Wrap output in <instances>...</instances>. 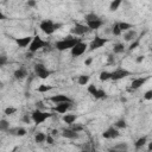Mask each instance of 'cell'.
Masks as SVG:
<instances>
[{
    "label": "cell",
    "mask_w": 152,
    "mask_h": 152,
    "mask_svg": "<svg viewBox=\"0 0 152 152\" xmlns=\"http://www.w3.org/2000/svg\"><path fill=\"white\" fill-rule=\"evenodd\" d=\"M78 42H81V39L80 38H76V37H71V36H68V37H65L64 39H62V40H58V42H56V44H55V46H56V49L57 50H59V51H64V50H71Z\"/></svg>",
    "instance_id": "obj_1"
},
{
    "label": "cell",
    "mask_w": 152,
    "mask_h": 152,
    "mask_svg": "<svg viewBox=\"0 0 152 152\" xmlns=\"http://www.w3.org/2000/svg\"><path fill=\"white\" fill-rule=\"evenodd\" d=\"M62 25L61 24H55L52 20L50 19H46V20H43L39 25V28L45 33V34H52L56 30H58Z\"/></svg>",
    "instance_id": "obj_2"
},
{
    "label": "cell",
    "mask_w": 152,
    "mask_h": 152,
    "mask_svg": "<svg viewBox=\"0 0 152 152\" xmlns=\"http://www.w3.org/2000/svg\"><path fill=\"white\" fill-rule=\"evenodd\" d=\"M51 116H52L51 113L43 112V110H40V109H36V110H33L32 114H31V120H32L36 125H40V124H43L46 119H49V118H51Z\"/></svg>",
    "instance_id": "obj_3"
},
{
    "label": "cell",
    "mask_w": 152,
    "mask_h": 152,
    "mask_svg": "<svg viewBox=\"0 0 152 152\" xmlns=\"http://www.w3.org/2000/svg\"><path fill=\"white\" fill-rule=\"evenodd\" d=\"M46 45H49L48 42H44L39 36H34V37L32 38V42H31L30 45H28V51H30L31 53H33V52H36V51H38V50L45 48Z\"/></svg>",
    "instance_id": "obj_4"
},
{
    "label": "cell",
    "mask_w": 152,
    "mask_h": 152,
    "mask_svg": "<svg viewBox=\"0 0 152 152\" xmlns=\"http://www.w3.org/2000/svg\"><path fill=\"white\" fill-rule=\"evenodd\" d=\"M34 72H36V75L39 77V78H48L49 76H50V74H51V71L50 70H48L43 64H40V63H37L36 65H34Z\"/></svg>",
    "instance_id": "obj_5"
},
{
    "label": "cell",
    "mask_w": 152,
    "mask_h": 152,
    "mask_svg": "<svg viewBox=\"0 0 152 152\" xmlns=\"http://www.w3.org/2000/svg\"><path fill=\"white\" fill-rule=\"evenodd\" d=\"M129 71L126 70V69H122V68H119L116 70H114L113 72H110V80L113 81H119L121 78H125L127 76H129Z\"/></svg>",
    "instance_id": "obj_6"
},
{
    "label": "cell",
    "mask_w": 152,
    "mask_h": 152,
    "mask_svg": "<svg viewBox=\"0 0 152 152\" xmlns=\"http://www.w3.org/2000/svg\"><path fill=\"white\" fill-rule=\"evenodd\" d=\"M86 49H87V44L83 43V42H78V43L71 49V56H72V57H78V56H81V55L84 53Z\"/></svg>",
    "instance_id": "obj_7"
},
{
    "label": "cell",
    "mask_w": 152,
    "mask_h": 152,
    "mask_svg": "<svg viewBox=\"0 0 152 152\" xmlns=\"http://www.w3.org/2000/svg\"><path fill=\"white\" fill-rule=\"evenodd\" d=\"M90 30L88 28V26L87 25H83V24H76L71 30H70V32L72 33V34H75V36H83V34H86L87 32H89Z\"/></svg>",
    "instance_id": "obj_8"
},
{
    "label": "cell",
    "mask_w": 152,
    "mask_h": 152,
    "mask_svg": "<svg viewBox=\"0 0 152 152\" xmlns=\"http://www.w3.org/2000/svg\"><path fill=\"white\" fill-rule=\"evenodd\" d=\"M106 43H107V39H106V38H101V37L96 36V37L91 40V43H90L89 46H90V50H96V49L102 48Z\"/></svg>",
    "instance_id": "obj_9"
},
{
    "label": "cell",
    "mask_w": 152,
    "mask_h": 152,
    "mask_svg": "<svg viewBox=\"0 0 152 152\" xmlns=\"http://www.w3.org/2000/svg\"><path fill=\"white\" fill-rule=\"evenodd\" d=\"M50 101H52L53 103H62V102H70V103H72V100L69 97V96H66V95H64V94H57V95H53V96H51L50 97Z\"/></svg>",
    "instance_id": "obj_10"
},
{
    "label": "cell",
    "mask_w": 152,
    "mask_h": 152,
    "mask_svg": "<svg viewBox=\"0 0 152 152\" xmlns=\"http://www.w3.org/2000/svg\"><path fill=\"white\" fill-rule=\"evenodd\" d=\"M119 135H120L119 131L116 128H114V127H109L107 131H104L102 133V137L106 138V139H114V138H118Z\"/></svg>",
    "instance_id": "obj_11"
},
{
    "label": "cell",
    "mask_w": 152,
    "mask_h": 152,
    "mask_svg": "<svg viewBox=\"0 0 152 152\" xmlns=\"http://www.w3.org/2000/svg\"><path fill=\"white\" fill-rule=\"evenodd\" d=\"M32 38L31 36H26V37H21V38H17L15 39V43L19 48H26L30 45V43L32 42Z\"/></svg>",
    "instance_id": "obj_12"
},
{
    "label": "cell",
    "mask_w": 152,
    "mask_h": 152,
    "mask_svg": "<svg viewBox=\"0 0 152 152\" xmlns=\"http://www.w3.org/2000/svg\"><path fill=\"white\" fill-rule=\"evenodd\" d=\"M71 108V103L70 102H62V103H57L56 107H55V110L58 112V113H66L68 109Z\"/></svg>",
    "instance_id": "obj_13"
},
{
    "label": "cell",
    "mask_w": 152,
    "mask_h": 152,
    "mask_svg": "<svg viewBox=\"0 0 152 152\" xmlns=\"http://www.w3.org/2000/svg\"><path fill=\"white\" fill-rule=\"evenodd\" d=\"M103 21L101 19H96V20H91V21H87V26L89 30H97L102 26Z\"/></svg>",
    "instance_id": "obj_14"
},
{
    "label": "cell",
    "mask_w": 152,
    "mask_h": 152,
    "mask_svg": "<svg viewBox=\"0 0 152 152\" xmlns=\"http://www.w3.org/2000/svg\"><path fill=\"white\" fill-rule=\"evenodd\" d=\"M147 78H148V77H139V78L133 80V81H132V84H131V88H132V89H138V88H140V87L147 81Z\"/></svg>",
    "instance_id": "obj_15"
},
{
    "label": "cell",
    "mask_w": 152,
    "mask_h": 152,
    "mask_svg": "<svg viewBox=\"0 0 152 152\" xmlns=\"http://www.w3.org/2000/svg\"><path fill=\"white\" fill-rule=\"evenodd\" d=\"M62 137L68 138V139H77L78 138V133L72 131L71 128H68V129H64L62 132Z\"/></svg>",
    "instance_id": "obj_16"
},
{
    "label": "cell",
    "mask_w": 152,
    "mask_h": 152,
    "mask_svg": "<svg viewBox=\"0 0 152 152\" xmlns=\"http://www.w3.org/2000/svg\"><path fill=\"white\" fill-rule=\"evenodd\" d=\"M26 76H27V71H26L25 68H19V69H17V70L14 71V77H15L17 80H23V78H25Z\"/></svg>",
    "instance_id": "obj_17"
},
{
    "label": "cell",
    "mask_w": 152,
    "mask_h": 152,
    "mask_svg": "<svg viewBox=\"0 0 152 152\" xmlns=\"http://www.w3.org/2000/svg\"><path fill=\"white\" fill-rule=\"evenodd\" d=\"M76 119H77V116L75 114H65L63 116V121L65 124H68V125H72L76 121Z\"/></svg>",
    "instance_id": "obj_18"
},
{
    "label": "cell",
    "mask_w": 152,
    "mask_h": 152,
    "mask_svg": "<svg viewBox=\"0 0 152 152\" xmlns=\"http://www.w3.org/2000/svg\"><path fill=\"white\" fill-rule=\"evenodd\" d=\"M118 25H119V28H120L121 32H122V31H128V30H131V28L133 27L132 24L126 23V21H120V23H118Z\"/></svg>",
    "instance_id": "obj_19"
},
{
    "label": "cell",
    "mask_w": 152,
    "mask_h": 152,
    "mask_svg": "<svg viewBox=\"0 0 152 152\" xmlns=\"http://www.w3.org/2000/svg\"><path fill=\"white\" fill-rule=\"evenodd\" d=\"M135 37H137V32H135L134 30H128V31L125 33V36H124L125 40H132V39H134Z\"/></svg>",
    "instance_id": "obj_20"
},
{
    "label": "cell",
    "mask_w": 152,
    "mask_h": 152,
    "mask_svg": "<svg viewBox=\"0 0 152 152\" xmlns=\"http://www.w3.org/2000/svg\"><path fill=\"white\" fill-rule=\"evenodd\" d=\"M45 139H46V135H45L43 132H38V133L34 135V141H36V142H38V144L44 142V141H45Z\"/></svg>",
    "instance_id": "obj_21"
},
{
    "label": "cell",
    "mask_w": 152,
    "mask_h": 152,
    "mask_svg": "<svg viewBox=\"0 0 152 152\" xmlns=\"http://www.w3.org/2000/svg\"><path fill=\"white\" fill-rule=\"evenodd\" d=\"M89 76L88 75H81V76H78V78H77V82H78V84H81V86H86L88 82H89Z\"/></svg>",
    "instance_id": "obj_22"
},
{
    "label": "cell",
    "mask_w": 152,
    "mask_h": 152,
    "mask_svg": "<svg viewBox=\"0 0 152 152\" xmlns=\"http://www.w3.org/2000/svg\"><path fill=\"white\" fill-rule=\"evenodd\" d=\"M8 129H10V124H8V121L5 120V119L0 120V131H1V132H7Z\"/></svg>",
    "instance_id": "obj_23"
},
{
    "label": "cell",
    "mask_w": 152,
    "mask_h": 152,
    "mask_svg": "<svg viewBox=\"0 0 152 152\" xmlns=\"http://www.w3.org/2000/svg\"><path fill=\"white\" fill-rule=\"evenodd\" d=\"M124 51H125V45L121 44V43L115 44L114 48H113V52H114V53H121V52H124Z\"/></svg>",
    "instance_id": "obj_24"
},
{
    "label": "cell",
    "mask_w": 152,
    "mask_h": 152,
    "mask_svg": "<svg viewBox=\"0 0 152 152\" xmlns=\"http://www.w3.org/2000/svg\"><path fill=\"white\" fill-rule=\"evenodd\" d=\"M146 142H147V138H146V137H141V138H139V139L135 141L134 146H135L137 148H140V147H142Z\"/></svg>",
    "instance_id": "obj_25"
},
{
    "label": "cell",
    "mask_w": 152,
    "mask_h": 152,
    "mask_svg": "<svg viewBox=\"0 0 152 152\" xmlns=\"http://www.w3.org/2000/svg\"><path fill=\"white\" fill-rule=\"evenodd\" d=\"M120 5H121V0H114V1L110 2V5H109V10H110V11H116V10L119 8Z\"/></svg>",
    "instance_id": "obj_26"
},
{
    "label": "cell",
    "mask_w": 152,
    "mask_h": 152,
    "mask_svg": "<svg viewBox=\"0 0 152 152\" xmlns=\"http://www.w3.org/2000/svg\"><path fill=\"white\" fill-rule=\"evenodd\" d=\"M94 97H95V99H106V97H107V94H106L104 90L97 89V91L94 94Z\"/></svg>",
    "instance_id": "obj_27"
},
{
    "label": "cell",
    "mask_w": 152,
    "mask_h": 152,
    "mask_svg": "<svg viewBox=\"0 0 152 152\" xmlns=\"http://www.w3.org/2000/svg\"><path fill=\"white\" fill-rule=\"evenodd\" d=\"M52 89V87L51 86H46V84H40L39 87H38V91L39 93H48V91H50Z\"/></svg>",
    "instance_id": "obj_28"
},
{
    "label": "cell",
    "mask_w": 152,
    "mask_h": 152,
    "mask_svg": "<svg viewBox=\"0 0 152 152\" xmlns=\"http://www.w3.org/2000/svg\"><path fill=\"white\" fill-rule=\"evenodd\" d=\"M100 80L103 82V81H107V80H110V72L108 71H102L100 74Z\"/></svg>",
    "instance_id": "obj_29"
},
{
    "label": "cell",
    "mask_w": 152,
    "mask_h": 152,
    "mask_svg": "<svg viewBox=\"0 0 152 152\" xmlns=\"http://www.w3.org/2000/svg\"><path fill=\"white\" fill-rule=\"evenodd\" d=\"M126 126H127V124H126V121L125 120H118L116 122H115V128H126Z\"/></svg>",
    "instance_id": "obj_30"
},
{
    "label": "cell",
    "mask_w": 152,
    "mask_h": 152,
    "mask_svg": "<svg viewBox=\"0 0 152 152\" xmlns=\"http://www.w3.org/2000/svg\"><path fill=\"white\" fill-rule=\"evenodd\" d=\"M96 19H100V18L95 13H89L86 15V21H91V20H96Z\"/></svg>",
    "instance_id": "obj_31"
},
{
    "label": "cell",
    "mask_w": 152,
    "mask_h": 152,
    "mask_svg": "<svg viewBox=\"0 0 152 152\" xmlns=\"http://www.w3.org/2000/svg\"><path fill=\"white\" fill-rule=\"evenodd\" d=\"M112 33H113L114 36H120V34H121V31H120V28H119L118 23L114 24V26L112 27Z\"/></svg>",
    "instance_id": "obj_32"
},
{
    "label": "cell",
    "mask_w": 152,
    "mask_h": 152,
    "mask_svg": "<svg viewBox=\"0 0 152 152\" xmlns=\"http://www.w3.org/2000/svg\"><path fill=\"white\" fill-rule=\"evenodd\" d=\"M87 90H88V93H89V94H91V95L94 96V94L97 91V88H96V86H95V84H89Z\"/></svg>",
    "instance_id": "obj_33"
},
{
    "label": "cell",
    "mask_w": 152,
    "mask_h": 152,
    "mask_svg": "<svg viewBox=\"0 0 152 152\" xmlns=\"http://www.w3.org/2000/svg\"><path fill=\"white\" fill-rule=\"evenodd\" d=\"M4 112H5L6 115H12V114H14L17 112V108H14V107H7V108H5Z\"/></svg>",
    "instance_id": "obj_34"
},
{
    "label": "cell",
    "mask_w": 152,
    "mask_h": 152,
    "mask_svg": "<svg viewBox=\"0 0 152 152\" xmlns=\"http://www.w3.org/2000/svg\"><path fill=\"white\" fill-rule=\"evenodd\" d=\"M114 148H115V150H118V151H126V148H127V144H126V142L118 144V145H116Z\"/></svg>",
    "instance_id": "obj_35"
},
{
    "label": "cell",
    "mask_w": 152,
    "mask_h": 152,
    "mask_svg": "<svg viewBox=\"0 0 152 152\" xmlns=\"http://www.w3.org/2000/svg\"><path fill=\"white\" fill-rule=\"evenodd\" d=\"M6 62H7V57L5 55H1L0 56V66H2L4 64H6Z\"/></svg>",
    "instance_id": "obj_36"
},
{
    "label": "cell",
    "mask_w": 152,
    "mask_h": 152,
    "mask_svg": "<svg viewBox=\"0 0 152 152\" xmlns=\"http://www.w3.org/2000/svg\"><path fill=\"white\" fill-rule=\"evenodd\" d=\"M71 129L78 133L80 131H82V126H80V125H74V124H72V127H71Z\"/></svg>",
    "instance_id": "obj_37"
},
{
    "label": "cell",
    "mask_w": 152,
    "mask_h": 152,
    "mask_svg": "<svg viewBox=\"0 0 152 152\" xmlns=\"http://www.w3.org/2000/svg\"><path fill=\"white\" fill-rule=\"evenodd\" d=\"M146 100H151L152 99V90H147L146 93H145V96H144Z\"/></svg>",
    "instance_id": "obj_38"
},
{
    "label": "cell",
    "mask_w": 152,
    "mask_h": 152,
    "mask_svg": "<svg viewBox=\"0 0 152 152\" xmlns=\"http://www.w3.org/2000/svg\"><path fill=\"white\" fill-rule=\"evenodd\" d=\"M45 141H46L48 144H50V145H51V144H53V138H52V137L49 134V135H46V139H45Z\"/></svg>",
    "instance_id": "obj_39"
},
{
    "label": "cell",
    "mask_w": 152,
    "mask_h": 152,
    "mask_svg": "<svg viewBox=\"0 0 152 152\" xmlns=\"http://www.w3.org/2000/svg\"><path fill=\"white\" fill-rule=\"evenodd\" d=\"M23 121H24V122H26V124H30V121H31V118L28 116V114H25V115H24V118H23Z\"/></svg>",
    "instance_id": "obj_40"
},
{
    "label": "cell",
    "mask_w": 152,
    "mask_h": 152,
    "mask_svg": "<svg viewBox=\"0 0 152 152\" xmlns=\"http://www.w3.org/2000/svg\"><path fill=\"white\" fill-rule=\"evenodd\" d=\"M138 45H139V40H135L134 43H132V44H131V46H129V50H133V49H135Z\"/></svg>",
    "instance_id": "obj_41"
},
{
    "label": "cell",
    "mask_w": 152,
    "mask_h": 152,
    "mask_svg": "<svg viewBox=\"0 0 152 152\" xmlns=\"http://www.w3.org/2000/svg\"><path fill=\"white\" fill-rule=\"evenodd\" d=\"M36 1H33V0H30V1H27V6H30V7H33V6H36Z\"/></svg>",
    "instance_id": "obj_42"
},
{
    "label": "cell",
    "mask_w": 152,
    "mask_h": 152,
    "mask_svg": "<svg viewBox=\"0 0 152 152\" xmlns=\"http://www.w3.org/2000/svg\"><path fill=\"white\" fill-rule=\"evenodd\" d=\"M91 61H93L91 58H87V59L84 61V64H86V65H90V63H91Z\"/></svg>",
    "instance_id": "obj_43"
},
{
    "label": "cell",
    "mask_w": 152,
    "mask_h": 152,
    "mask_svg": "<svg viewBox=\"0 0 152 152\" xmlns=\"http://www.w3.org/2000/svg\"><path fill=\"white\" fill-rule=\"evenodd\" d=\"M108 62H109V63H114V57H113L112 55L108 56Z\"/></svg>",
    "instance_id": "obj_44"
},
{
    "label": "cell",
    "mask_w": 152,
    "mask_h": 152,
    "mask_svg": "<svg viewBox=\"0 0 152 152\" xmlns=\"http://www.w3.org/2000/svg\"><path fill=\"white\" fill-rule=\"evenodd\" d=\"M5 19H6V15H5V14L1 12V10H0V20H5Z\"/></svg>",
    "instance_id": "obj_45"
},
{
    "label": "cell",
    "mask_w": 152,
    "mask_h": 152,
    "mask_svg": "<svg viewBox=\"0 0 152 152\" xmlns=\"http://www.w3.org/2000/svg\"><path fill=\"white\" fill-rule=\"evenodd\" d=\"M142 59H144V56H138V58H137V62H138V63H140Z\"/></svg>",
    "instance_id": "obj_46"
},
{
    "label": "cell",
    "mask_w": 152,
    "mask_h": 152,
    "mask_svg": "<svg viewBox=\"0 0 152 152\" xmlns=\"http://www.w3.org/2000/svg\"><path fill=\"white\" fill-rule=\"evenodd\" d=\"M108 152H120V151H118V150H115V148H112V150H109Z\"/></svg>",
    "instance_id": "obj_47"
},
{
    "label": "cell",
    "mask_w": 152,
    "mask_h": 152,
    "mask_svg": "<svg viewBox=\"0 0 152 152\" xmlns=\"http://www.w3.org/2000/svg\"><path fill=\"white\" fill-rule=\"evenodd\" d=\"M151 150H152V142L148 144V151H151Z\"/></svg>",
    "instance_id": "obj_48"
},
{
    "label": "cell",
    "mask_w": 152,
    "mask_h": 152,
    "mask_svg": "<svg viewBox=\"0 0 152 152\" xmlns=\"http://www.w3.org/2000/svg\"><path fill=\"white\" fill-rule=\"evenodd\" d=\"M52 134H53V135H55V134H57V131H56V129H53V131H52Z\"/></svg>",
    "instance_id": "obj_49"
},
{
    "label": "cell",
    "mask_w": 152,
    "mask_h": 152,
    "mask_svg": "<svg viewBox=\"0 0 152 152\" xmlns=\"http://www.w3.org/2000/svg\"><path fill=\"white\" fill-rule=\"evenodd\" d=\"M0 88H4V83L2 82H0Z\"/></svg>",
    "instance_id": "obj_50"
},
{
    "label": "cell",
    "mask_w": 152,
    "mask_h": 152,
    "mask_svg": "<svg viewBox=\"0 0 152 152\" xmlns=\"http://www.w3.org/2000/svg\"><path fill=\"white\" fill-rule=\"evenodd\" d=\"M82 152H87V151H82Z\"/></svg>",
    "instance_id": "obj_51"
}]
</instances>
